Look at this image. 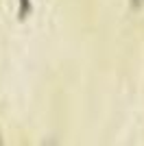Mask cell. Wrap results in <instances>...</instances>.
Wrapping results in <instances>:
<instances>
[{"label": "cell", "mask_w": 144, "mask_h": 146, "mask_svg": "<svg viewBox=\"0 0 144 146\" xmlns=\"http://www.w3.org/2000/svg\"><path fill=\"white\" fill-rule=\"evenodd\" d=\"M131 7H133V9H142V7H144V0H131Z\"/></svg>", "instance_id": "1"}]
</instances>
